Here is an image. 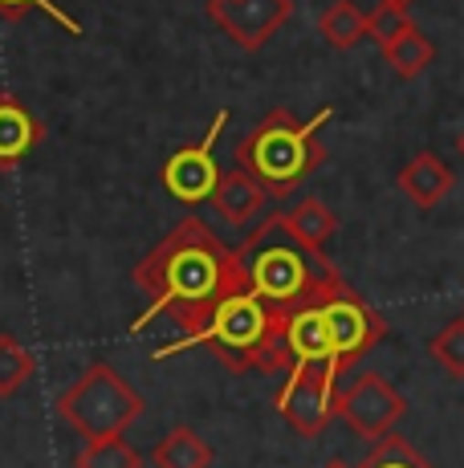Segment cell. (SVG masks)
Listing matches in <instances>:
<instances>
[{"label":"cell","mask_w":464,"mask_h":468,"mask_svg":"<svg viewBox=\"0 0 464 468\" xmlns=\"http://www.w3.org/2000/svg\"><path fill=\"white\" fill-rule=\"evenodd\" d=\"M135 285L151 298V305L139 314L131 335L155 326V318H172L180 326V338L195 335L212 318L220 302L237 285H245L237 249H228L200 216L180 220L147 257L131 269Z\"/></svg>","instance_id":"cell-1"},{"label":"cell","mask_w":464,"mask_h":468,"mask_svg":"<svg viewBox=\"0 0 464 468\" xmlns=\"http://www.w3.org/2000/svg\"><path fill=\"white\" fill-rule=\"evenodd\" d=\"M245 285L265 298L273 310L293 314L301 305L322 302L343 277L322 257V249H310L298 232L285 224V212H273L257 224L237 249Z\"/></svg>","instance_id":"cell-2"},{"label":"cell","mask_w":464,"mask_h":468,"mask_svg":"<svg viewBox=\"0 0 464 468\" xmlns=\"http://www.w3.org/2000/svg\"><path fill=\"white\" fill-rule=\"evenodd\" d=\"M285 318L290 314L273 310L265 298H257L248 285H237L225 302L212 310V318L204 322L195 335L175 338L167 346H155V363L175 358L187 346H208L228 371H265L278 375L293 367L290 342H285Z\"/></svg>","instance_id":"cell-3"},{"label":"cell","mask_w":464,"mask_h":468,"mask_svg":"<svg viewBox=\"0 0 464 468\" xmlns=\"http://www.w3.org/2000/svg\"><path fill=\"white\" fill-rule=\"evenodd\" d=\"M330 119H334V106H322L306 122L278 106L237 143V167H245L273 200H285L298 184H306V176L326 164V147L318 134Z\"/></svg>","instance_id":"cell-4"},{"label":"cell","mask_w":464,"mask_h":468,"mask_svg":"<svg viewBox=\"0 0 464 468\" xmlns=\"http://www.w3.org/2000/svg\"><path fill=\"white\" fill-rule=\"evenodd\" d=\"M142 395L114 371L106 358H94L66 391L53 399V411L66 420L82 440L122 436L142 416Z\"/></svg>","instance_id":"cell-5"},{"label":"cell","mask_w":464,"mask_h":468,"mask_svg":"<svg viewBox=\"0 0 464 468\" xmlns=\"http://www.w3.org/2000/svg\"><path fill=\"white\" fill-rule=\"evenodd\" d=\"M330 342V358H334V371H351L359 358H367L383 338H387V318L379 310H371V302H363L359 293L346 282H338L334 290L318 302Z\"/></svg>","instance_id":"cell-6"},{"label":"cell","mask_w":464,"mask_h":468,"mask_svg":"<svg viewBox=\"0 0 464 468\" xmlns=\"http://www.w3.org/2000/svg\"><path fill=\"white\" fill-rule=\"evenodd\" d=\"M232 119V111L212 114L208 131H204L200 143H192V147H180L172 151V155L163 159V167H159V184H163V192L172 196V200L187 204V208H195V204H212V196H216V184H220V164H216V139L225 134Z\"/></svg>","instance_id":"cell-7"},{"label":"cell","mask_w":464,"mask_h":468,"mask_svg":"<svg viewBox=\"0 0 464 468\" xmlns=\"http://www.w3.org/2000/svg\"><path fill=\"white\" fill-rule=\"evenodd\" d=\"M334 395H338V371L326 363H293L285 375V387L278 391L273 408L298 436H322L334 420Z\"/></svg>","instance_id":"cell-8"},{"label":"cell","mask_w":464,"mask_h":468,"mask_svg":"<svg viewBox=\"0 0 464 468\" xmlns=\"http://www.w3.org/2000/svg\"><path fill=\"white\" fill-rule=\"evenodd\" d=\"M334 416L346 420V428H351L354 436L383 440L407 416V399L383 379V375L363 371L334 395Z\"/></svg>","instance_id":"cell-9"},{"label":"cell","mask_w":464,"mask_h":468,"mask_svg":"<svg viewBox=\"0 0 464 468\" xmlns=\"http://www.w3.org/2000/svg\"><path fill=\"white\" fill-rule=\"evenodd\" d=\"M208 16L228 41L257 53L293 16V0H208Z\"/></svg>","instance_id":"cell-10"},{"label":"cell","mask_w":464,"mask_h":468,"mask_svg":"<svg viewBox=\"0 0 464 468\" xmlns=\"http://www.w3.org/2000/svg\"><path fill=\"white\" fill-rule=\"evenodd\" d=\"M46 139L41 119L16 94H0V171L21 167Z\"/></svg>","instance_id":"cell-11"},{"label":"cell","mask_w":464,"mask_h":468,"mask_svg":"<svg viewBox=\"0 0 464 468\" xmlns=\"http://www.w3.org/2000/svg\"><path fill=\"white\" fill-rule=\"evenodd\" d=\"M395 184H399V192L416 204V208L427 212V208H436L440 200H448V192L457 187V176H452V167L444 164L440 155L419 151V155H412L404 167H399Z\"/></svg>","instance_id":"cell-12"},{"label":"cell","mask_w":464,"mask_h":468,"mask_svg":"<svg viewBox=\"0 0 464 468\" xmlns=\"http://www.w3.org/2000/svg\"><path fill=\"white\" fill-rule=\"evenodd\" d=\"M265 204H269V192L245 167H232L228 176H220L216 196H212V208L220 212V220L237 224V229H248L265 212Z\"/></svg>","instance_id":"cell-13"},{"label":"cell","mask_w":464,"mask_h":468,"mask_svg":"<svg viewBox=\"0 0 464 468\" xmlns=\"http://www.w3.org/2000/svg\"><path fill=\"white\" fill-rule=\"evenodd\" d=\"M212 444L200 436V431L175 424L151 448V468H212Z\"/></svg>","instance_id":"cell-14"},{"label":"cell","mask_w":464,"mask_h":468,"mask_svg":"<svg viewBox=\"0 0 464 468\" xmlns=\"http://www.w3.org/2000/svg\"><path fill=\"white\" fill-rule=\"evenodd\" d=\"M318 33L334 49H354L363 37H371V13H363L354 0H334L322 16H318Z\"/></svg>","instance_id":"cell-15"},{"label":"cell","mask_w":464,"mask_h":468,"mask_svg":"<svg viewBox=\"0 0 464 468\" xmlns=\"http://www.w3.org/2000/svg\"><path fill=\"white\" fill-rule=\"evenodd\" d=\"M285 224H290L310 249H326V240L338 232V216L330 212L318 196H306V200L293 204V208L285 212Z\"/></svg>","instance_id":"cell-16"},{"label":"cell","mask_w":464,"mask_h":468,"mask_svg":"<svg viewBox=\"0 0 464 468\" xmlns=\"http://www.w3.org/2000/svg\"><path fill=\"white\" fill-rule=\"evenodd\" d=\"M33 371H37L33 350L25 346L16 335L0 330V399H13V395L33 379Z\"/></svg>","instance_id":"cell-17"},{"label":"cell","mask_w":464,"mask_h":468,"mask_svg":"<svg viewBox=\"0 0 464 468\" xmlns=\"http://www.w3.org/2000/svg\"><path fill=\"white\" fill-rule=\"evenodd\" d=\"M383 58L391 61V69H395V78H404V82H412V78H419L427 66L436 61V45L419 33V25H412V29L404 33L395 45H387L383 49Z\"/></svg>","instance_id":"cell-18"},{"label":"cell","mask_w":464,"mask_h":468,"mask_svg":"<svg viewBox=\"0 0 464 468\" xmlns=\"http://www.w3.org/2000/svg\"><path fill=\"white\" fill-rule=\"evenodd\" d=\"M74 468H142V452L122 436L86 440L82 452H74Z\"/></svg>","instance_id":"cell-19"},{"label":"cell","mask_w":464,"mask_h":468,"mask_svg":"<svg viewBox=\"0 0 464 468\" xmlns=\"http://www.w3.org/2000/svg\"><path fill=\"white\" fill-rule=\"evenodd\" d=\"M359 468H432V464H427L404 436H395V431H391V436L374 440V448L363 456Z\"/></svg>","instance_id":"cell-20"},{"label":"cell","mask_w":464,"mask_h":468,"mask_svg":"<svg viewBox=\"0 0 464 468\" xmlns=\"http://www.w3.org/2000/svg\"><path fill=\"white\" fill-rule=\"evenodd\" d=\"M29 13H46L53 25H61V29L69 33V37H82V21H78L74 13H66V8L58 5V0H0V16L5 21H21V16Z\"/></svg>","instance_id":"cell-21"},{"label":"cell","mask_w":464,"mask_h":468,"mask_svg":"<svg viewBox=\"0 0 464 468\" xmlns=\"http://www.w3.org/2000/svg\"><path fill=\"white\" fill-rule=\"evenodd\" d=\"M427 355H432L452 379H464V314L427 342Z\"/></svg>","instance_id":"cell-22"},{"label":"cell","mask_w":464,"mask_h":468,"mask_svg":"<svg viewBox=\"0 0 464 468\" xmlns=\"http://www.w3.org/2000/svg\"><path fill=\"white\" fill-rule=\"evenodd\" d=\"M412 25L416 21L407 16L404 5H387V0H379V8L371 13V41H379V49H387V45H395Z\"/></svg>","instance_id":"cell-23"},{"label":"cell","mask_w":464,"mask_h":468,"mask_svg":"<svg viewBox=\"0 0 464 468\" xmlns=\"http://www.w3.org/2000/svg\"><path fill=\"white\" fill-rule=\"evenodd\" d=\"M457 151H460V159H464V131L457 134Z\"/></svg>","instance_id":"cell-24"},{"label":"cell","mask_w":464,"mask_h":468,"mask_svg":"<svg viewBox=\"0 0 464 468\" xmlns=\"http://www.w3.org/2000/svg\"><path fill=\"white\" fill-rule=\"evenodd\" d=\"M387 5H404L407 8V5H416V0H387Z\"/></svg>","instance_id":"cell-25"},{"label":"cell","mask_w":464,"mask_h":468,"mask_svg":"<svg viewBox=\"0 0 464 468\" xmlns=\"http://www.w3.org/2000/svg\"><path fill=\"white\" fill-rule=\"evenodd\" d=\"M326 468H351V464H343V461H330Z\"/></svg>","instance_id":"cell-26"}]
</instances>
